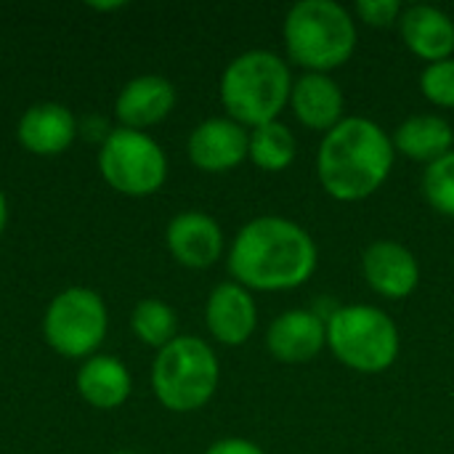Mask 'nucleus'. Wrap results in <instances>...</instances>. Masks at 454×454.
<instances>
[{"mask_svg":"<svg viewBox=\"0 0 454 454\" xmlns=\"http://www.w3.org/2000/svg\"><path fill=\"white\" fill-rule=\"evenodd\" d=\"M394 157V141L378 122L367 117H343L319 144L317 176L333 200L362 202L386 184Z\"/></svg>","mask_w":454,"mask_h":454,"instance_id":"nucleus-2","label":"nucleus"},{"mask_svg":"<svg viewBox=\"0 0 454 454\" xmlns=\"http://www.w3.org/2000/svg\"><path fill=\"white\" fill-rule=\"evenodd\" d=\"M205 454H266L258 444L247 442V439H221L215 444L207 447Z\"/></svg>","mask_w":454,"mask_h":454,"instance_id":"nucleus-25","label":"nucleus"},{"mask_svg":"<svg viewBox=\"0 0 454 454\" xmlns=\"http://www.w3.org/2000/svg\"><path fill=\"white\" fill-rule=\"evenodd\" d=\"M176 85L162 74H138L128 80L114 98V117L120 128L144 130L162 122L176 106Z\"/></svg>","mask_w":454,"mask_h":454,"instance_id":"nucleus-12","label":"nucleus"},{"mask_svg":"<svg viewBox=\"0 0 454 454\" xmlns=\"http://www.w3.org/2000/svg\"><path fill=\"white\" fill-rule=\"evenodd\" d=\"M295 152H298L295 136L279 120L258 125L250 133V152H247V157L253 160L255 168H261L266 173H279V170L290 168L293 160H295Z\"/></svg>","mask_w":454,"mask_h":454,"instance_id":"nucleus-20","label":"nucleus"},{"mask_svg":"<svg viewBox=\"0 0 454 454\" xmlns=\"http://www.w3.org/2000/svg\"><path fill=\"white\" fill-rule=\"evenodd\" d=\"M5 223H8V200H5V194L0 189V237L5 231Z\"/></svg>","mask_w":454,"mask_h":454,"instance_id":"nucleus-27","label":"nucleus"},{"mask_svg":"<svg viewBox=\"0 0 454 454\" xmlns=\"http://www.w3.org/2000/svg\"><path fill=\"white\" fill-rule=\"evenodd\" d=\"M221 367L215 351L194 338L178 335L157 351L152 364V391L157 402L178 415L202 410L218 391Z\"/></svg>","mask_w":454,"mask_h":454,"instance_id":"nucleus-5","label":"nucleus"},{"mask_svg":"<svg viewBox=\"0 0 454 454\" xmlns=\"http://www.w3.org/2000/svg\"><path fill=\"white\" fill-rule=\"evenodd\" d=\"M423 194L434 210L454 218V149L426 168Z\"/></svg>","mask_w":454,"mask_h":454,"instance_id":"nucleus-22","label":"nucleus"},{"mask_svg":"<svg viewBox=\"0 0 454 454\" xmlns=\"http://www.w3.org/2000/svg\"><path fill=\"white\" fill-rule=\"evenodd\" d=\"M293 74L274 51H245L221 74V104L242 128L274 122L290 104Z\"/></svg>","mask_w":454,"mask_h":454,"instance_id":"nucleus-3","label":"nucleus"},{"mask_svg":"<svg viewBox=\"0 0 454 454\" xmlns=\"http://www.w3.org/2000/svg\"><path fill=\"white\" fill-rule=\"evenodd\" d=\"M317 245L295 221L261 215L245 223L229 250V274L245 290H295L317 271Z\"/></svg>","mask_w":454,"mask_h":454,"instance_id":"nucleus-1","label":"nucleus"},{"mask_svg":"<svg viewBox=\"0 0 454 454\" xmlns=\"http://www.w3.org/2000/svg\"><path fill=\"white\" fill-rule=\"evenodd\" d=\"M290 106L311 130H333L343 120V90L330 74L306 72L293 82Z\"/></svg>","mask_w":454,"mask_h":454,"instance_id":"nucleus-17","label":"nucleus"},{"mask_svg":"<svg viewBox=\"0 0 454 454\" xmlns=\"http://www.w3.org/2000/svg\"><path fill=\"white\" fill-rule=\"evenodd\" d=\"M109 333V309L90 287H67L51 298L43 317L45 343L67 359H88L98 354Z\"/></svg>","mask_w":454,"mask_h":454,"instance_id":"nucleus-7","label":"nucleus"},{"mask_svg":"<svg viewBox=\"0 0 454 454\" xmlns=\"http://www.w3.org/2000/svg\"><path fill=\"white\" fill-rule=\"evenodd\" d=\"M205 325L210 335L223 346L247 343L258 325V309L250 290L237 282H221L213 287L205 306Z\"/></svg>","mask_w":454,"mask_h":454,"instance_id":"nucleus-15","label":"nucleus"},{"mask_svg":"<svg viewBox=\"0 0 454 454\" xmlns=\"http://www.w3.org/2000/svg\"><path fill=\"white\" fill-rule=\"evenodd\" d=\"M77 133H82L88 141H96L101 146L106 141V136L112 133V128H109V122L104 117L90 114V117H82V122L77 125Z\"/></svg>","mask_w":454,"mask_h":454,"instance_id":"nucleus-26","label":"nucleus"},{"mask_svg":"<svg viewBox=\"0 0 454 454\" xmlns=\"http://www.w3.org/2000/svg\"><path fill=\"white\" fill-rule=\"evenodd\" d=\"M327 346L354 372H386L399 356V330L375 306H340L327 319Z\"/></svg>","mask_w":454,"mask_h":454,"instance_id":"nucleus-6","label":"nucleus"},{"mask_svg":"<svg viewBox=\"0 0 454 454\" xmlns=\"http://www.w3.org/2000/svg\"><path fill=\"white\" fill-rule=\"evenodd\" d=\"M170 255L186 269H207L223 255V231L215 218L200 210H184L165 229Z\"/></svg>","mask_w":454,"mask_h":454,"instance_id":"nucleus-11","label":"nucleus"},{"mask_svg":"<svg viewBox=\"0 0 454 454\" xmlns=\"http://www.w3.org/2000/svg\"><path fill=\"white\" fill-rule=\"evenodd\" d=\"M362 271L367 285L391 301H402L407 295L415 293L418 282H420V266L415 261V255L391 239H380L372 242L364 255H362Z\"/></svg>","mask_w":454,"mask_h":454,"instance_id":"nucleus-13","label":"nucleus"},{"mask_svg":"<svg viewBox=\"0 0 454 454\" xmlns=\"http://www.w3.org/2000/svg\"><path fill=\"white\" fill-rule=\"evenodd\" d=\"M285 48L290 61L327 74L346 64L356 48V24L335 0H301L285 16Z\"/></svg>","mask_w":454,"mask_h":454,"instance_id":"nucleus-4","label":"nucleus"},{"mask_svg":"<svg viewBox=\"0 0 454 454\" xmlns=\"http://www.w3.org/2000/svg\"><path fill=\"white\" fill-rule=\"evenodd\" d=\"M454 146L452 125L439 114H412L394 133V149L418 162H436Z\"/></svg>","mask_w":454,"mask_h":454,"instance_id":"nucleus-19","label":"nucleus"},{"mask_svg":"<svg viewBox=\"0 0 454 454\" xmlns=\"http://www.w3.org/2000/svg\"><path fill=\"white\" fill-rule=\"evenodd\" d=\"M90 8H96V11H120V8H125V3H93Z\"/></svg>","mask_w":454,"mask_h":454,"instance_id":"nucleus-28","label":"nucleus"},{"mask_svg":"<svg viewBox=\"0 0 454 454\" xmlns=\"http://www.w3.org/2000/svg\"><path fill=\"white\" fill-rule=\"evenodd\" d=\"M402 37L407 48L426 59L428 64L452 59L454 53V21L434 5H412L402 13Z\"/></svg>","mask_w":454,"mask_h":454,"instance_id":"nucleus-18","label":"nucleus"},{"mask_svg":"<svg viewBox=\"0 0 454 454\" xmlns=\"http://www.w3.org/2000/svg\"><path fill=\"white\" fill-rule=\"evenodd\" d=\"M186 152L202 173H229L247 160L250 133L229 117H210L192 130Z\"/></svg>","mask_w":454,"mask_h":454,"instance_id":"nucleus-9","label":"nucleus"},{"mask_svg":"<svg viewBox=\"0 0 454 454\" xmlns=\"http://www.w3.org/2000/svg\"><path fill=\"white\" fill-rule=\"evenodd\" d=\"M356 13L370 27H391L402 19V3L399 0H359Z\"/></svg>","mask_w":454,"mask_h":454,"instance_id":"nucleus-24","label":"nucleus"},{"mask_svg":"<svg viewBox=\"0 0 454 454\" xmlns=\"http://www.w3.org/2000/svg\"><path fill=\"white\" fill-rule=\"evenodd\" d=\"M130 330L144 346L160 351L178 338V317L165 301L144 298L130 311Z\"/></svg>","mask_w":454,"mask_h":454,"instance_id":"nucleus-21","label":"nucleus"},{"mask_svg":"<svg viewBox=\"0 0 454 454\" xmlns=\"http://www.w3.org/2000/svg\"><path fill=\"white\" fill-rule=\"evenodd\" d=\"M74 386L82 402L101 412L120 410L133 394L130 370L112 354L88 356L74 375Z\"/></svg>","mask_w":454,"mask_h":454,"instance_id":"nucleus-16","label":"nucleus"},{"mask_svg":"<svg viewBox=\"0 0 454 454\" xmlns=\"http://www.w3.org/2000/svg\"><path fill=\"white\" fill-rule=\"evenodd\" d=\"M77 117L59 101H37L24 109L16 125L19 144L35 157H59L77 138Z\"/></svg>","mask_w":454,"mask_h":454,"instance_id":"nucleus-10","label":"nucleus"},{"mask_svg":"<svg viewBox=\"0 0 454 454\" xmlns=\"http://www.w3.org/2000/svg\"><path fill=\"white\" fill-rule=\"evenodd\" d=\"M98 173L125 197H152L168 181V157L149 133L112 128L98 146Z\"/></svg>","mask_w":454,"mask_h":454,"instance_id":"nucleus-8","label":"nucleus"},{"mask_svg":"<svg viewBox=\"0 0 454 454\" xmlns=\"http://www.w3.org/2000/svg\"><path fill=\"white\" fill-rule=\"evenodd\" d=\"M423 96L444 109H454V59L428 64L420 74Z\"/></svg>","mask_w":454,"mask_h":454,"instance_id":"nucleus-23","label":"nucleus"},{"mask_svg":"<svg viewBox=\"0 0 454 454\" xmlns=\"http://www.w3.org/2000/svg\"><path fill=\"white\" fill-rule=\"evenodd\" d=\"M266 346L277 362L303 364L327 346V322L317 311L295 309L279 314L266 333Z\"/></svg>","mask_w":454,"mask_h":454,"instance_id":"nucleus-14","label":"nucleus"},{"mask_svg":"<svg viewBox=\"0 0 454 454\" xmlns=\"http://www.w3.org/2000/svg\"><path fill=\"white\" fill-rule=\"evenodd\" d=\"M114 454H136V452H114Z\"/></svg>","mask_w":454,"mask_h":454,"instance_id":"nucleus-29","label":"nucleus"}]
</instances>
